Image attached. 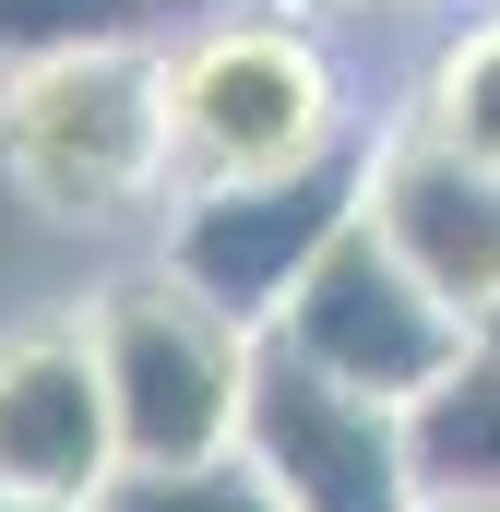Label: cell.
<instances>
[{
	"mask_svg": "<svg viewBox=\"0 0 500 512\" xmlns=\"http://www.w3.org/2000/svg\"><path fill=\"white\" fill-rule=\"evenodd\" d=\"M0 167L36 215L60 227H108L167 203V96H155V48H96V60H48V72H0Z\"/></svg>",
	"mask_w": 500,
	"mask_h": 512,
	"instance_id": "cell-3",
	"label": "cell"
},
{
	"mask_svg": "<svg viewBox=\"0 0 500 512\" xmlns=\"http://www.w3.org/2000/svg\"><path fill=\"white\" fill-rule=\"evenodd\" d=\"M96 334V382H108V429H120V477H179V465H227L239 453V405L262 334L227 322L215 298H191L167 262H131L84 298Z\"/></svg>",
	"mask_w": 500,
	"mask_h": 512,
	"instance_id": "cell-2",
	"label": "cell"
},
{
	"mask_svg": "<svg viewBox=\"0 0 500 512\" xmlns=\"http://www.w3.org/2000/svg\"><path fill=\"white\" fill-rule=\"evenodd\" d=\"M0 512H72V501H24V489H0Z\"/></svg>",
	"mask_w": 500,
	"mask_h": 512,
	"instance_id": "cell-14",
	"label": "cell"
},
{
	"mask_svg": "<svg viewBox=\"0 0 500 512\" xmlns=\"http://www.w3.org/2000/svg\"><path fill=\"white\" fill-rule=\"evenodd\" d=\"M96 512H274V489L227 453V465H179V477H120Z\"/></svg>",
	"mask_w": 500,
	"mask_h": 512,
	"instance_id": "cell-12",
	"label": "cell"
},
{
	"mask_svg": "<svg viewBox=\"0 0 500 512\" xmlns=\"http://www.w3.org/2000/svg\"><path fill=\"white\" fill-rule=\"evenodd\" d=\"M358 227L405 262L465 334L500 310V167H477L465 143L393 108V120L358 143Z\"/></svg>",
	"mask_w": 500,
	"mask_h": 512,
	"instance_id": "cell-7",
	"label": "cell"
},
{
	"mask_svg": "<svg viewBox=\"0 0 500 512\" xmlns=\"http://www.w3.org/2000/svg\"><path fill=\"white\" fill-rule=\"evenodd\" d=\"M489 12H500V0H489Z\"/></svg>",
	"mask_w": 500,
	"mask_h": 512,
	"instance_id": "cell-17",
	"label": "cell"
},
{
	"mask_svg": "<svg viewBox=\"0 0 500 512\" xmlns=\"http://www.w3.org/2000/svg\"><path fill=\"white\" fill-rule=\"evenodd\" d=\"M239 465L274 489V512H417V453L405 417L370 393L298 370L274 334L250 358V405H239Z\"/></svg>",
	"mask_w": 500,
	"mask_h": 512,
	"instance_id": "cell-6",
	"label": "cell"
},
{
	"mask_svg": "<svg viewBox=\"0 0 500 512\" xmlns=\"http://www.w3.org/2000/svg\"><path fill=\"white\" fill-rule=\"evenodd\" d=\"M477 346H500V310H489V322H477Z\"/></svg>",
	"mask_w": 500,
	"mask_h": 512,
	"instance_id": "cell-16",
	"label": "cell"
},
{
	"mask_svg": "<svg viewBox=\"0 0 500 512\" xmlns=\"http://www.w3.org/2000/svg\"><path fill=\"white\" fill-rule=\"evenodd\" d=\"M155 96H167V203L179 191H239V179H286L358 143V96L346 60L310 12H203L155 48Z\"/></svg>",
	"mask_w": 500,
	"mask_h": 512,
	"instance_id": "cell-1",
	"label": "cell"
},
{
	"mask_svg": "<svg viewBox=\"0 0 500 512\" xmlns=\"http://www.w3.org/2000/svg\"><path fill=\"white\" fill-rule=\"evenodd\" d=\"M0 489L72 501V512H96L120 489V429H108V382H96L84 310L0 334Z\"/></svg>",
	"mask_w": 500,
	"mask_h": 512,
	"instance_id": "cell-8",
	"label": "cell"
},
{
	"mask_svg": "<svg viewBox=\"0 0 500 512\" xmlns=\"http://www.w3.org/2000/svg\"><path fill=\"white\" fill-rule=\"evenodd\" d=\"M417 512H500V501H465V489H417Z\"/></svg>",
	"mask_w": 500,
	"mask_h": 512,
	"instance_id": "cell-13",
	"label": "cell"
},
{
	"mask_svg": "<svg viewBox=\"0 0 500 512\" xmlns=\"http://www.w3.org/2000/svg\"><path fill=\"white\" fill-rule=\"evenodd\" d=\"M346 12H429V0H346Z\"/></svg>",
	"mask_w": 500,
	"mask_h": 512,
	"instance_id": "cell-15",
	"label": "cell"
},
{
	"mask_svg": "<svg viewBox=\"0 0 500 512\" xmlns=\"http://www.w3.org/2000/svg\"><path fill=\"white\" fill-rule=\"evenodd\" d=\"M405 453H417V489L500 501V346H465L453 382L405 405Z\"/></svg>",
	"mask_w": 500,
	"mask_h": 512,
	"instance_id": "cell-9",
	"label": "cell"
},
{
	"mask_svg": "<svg viewBox=\"0 0 500 512\" xmlns=\"http://www.w3.org/2000/svg\"><path fill=\"white\" fill-rule=\"evenodd\" d=\"M405 108L441 131V143H465L477 167H500V12H489V0L429 48V84H417Z\"/></svg>",
	"mask_w": 500,
	"mask_h": 512,
	"instance_id": "cell-11",
	"label": "cell"
},
{
	"mask_svg": "<svg viewBox=\"0 0 500 512\" xmlns=\"http://www.w3.org/2000/svg\"><path fill=\"white\" fill-rule=\"evenodd\" d=\"M274 346L298 358V370H322V382H346V393H370V405H417V393H441L453 370H465V322L405 274V262L381 251L370 227H346L334 251L310 262V286L274 310Z\"/></svg>",
	"mask_w": 500,
	"mask_h": 512,
	"instance_id": "cell-5",
	"label": "cell"
},
{
	"mask_svg": "<svg viewBox=\"0 0 500 512\" xmlns=\"http://www.w3.org/2000/svg\"><path fill=\"white\" fill-rule=\"evenodd\" d=\"M179 0H0V72L96 60V48H167Z\"/></svg>",
	"mask_w": 500,
	"mask_h": 512,
	"instance_id": "cell-10",
	"label": "cell"
},
{
	"mask_svg": "<svg viewBox=\"0 0 500 512\" xmlns=\"http://www.w3.org/2000/svg\"><path fill=\"white\" fill-rule=\"evenodd\" d=\"M358 143H370V131H358ZM358 143H346V155H322V167H286V179L179 191V203H167L155 262H167L191 298H215L227 322L274 334V310L310 286V262L358 227Z\"/></svg>",
	"mask_w": 500,
	"mask_h": 512,
	"instance_id": "cell-4",
	"label": "cell"
}]
</instances>
